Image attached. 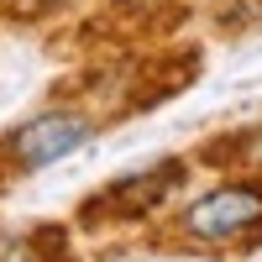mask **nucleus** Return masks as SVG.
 I'll return each instance as SVG.
<instances>
[{
  "label": "nucleus",
  "mask_w": 262,
  "mask_h": 262,
  "mask_svg": "<svg viewBox=\"0 0 262 262\" xmlns=\"http://www.w3.org/2000/svg\"><path fill=\"white\" fill-rule=\"evenodd\" d=\"M0 262H42L32 236H0Z\"/></svg>",
  "instance_id": "obj_4"
},
{
  "label": "nucleus",
  "mask_w": 262,
  "mask_h": 262,
  "mask_svg": "<svg viewBox=\"0 0 262 262\" xmlns=\"http://www.w3.org/2000/svg\"><path fill=\"white\" fill-rule=\"evenodd\" d=\"M226 158H231V163H252V168H262V131H252V137H236L231 152H226V147L210 152V163H226Z\"/></svg>",
  "instance_id": "obj_3"
},
{
  "label": "nucleus",
  "mask_w": 262,
  "mask_h": 262,
  "mask_svg": "<svg viewBox=\"0 0 262 262\" xmlns=\"http://www.w3.org/2000/svg\"><path fill=\"white\" fill-rule=\"evenodd\" d=\"M90 116H79V111H42L32 116L27 126L11 137V158L21 168H42V163H58V158H69L74 147L90 142Z\"/></svg>",
  "instance_id": "obj_2"
},
{
  "label": "nucleus",
  "mask_w": 262,
  "mask_h": 262,
  "mask_svg": "<svg viewBox=\"0 0 262 262\" xmlns=\"http://www.w3.org/2000/svg\"><path fill=\"white\" fill-rule=\"evenodd\" d=\"M37 6H63V0H37Z\"/></svg>",
  "instance_id": "obj_5"
},
{
  "label": "nucleus",
  "mask_w": 262,
  "mask_h": 262,
  "mask_svg": "<svg viewBox=\"0 0 262 262\" xmlns=\"http://www.w3.org/2000/svg\"><path fill=\"white\" fill-rule=\"evenodd\" d=\"M262 221V184H221L184 210V231L194 242H226Z\"/></svg>",
  "instance_id": "obj_1"
}]
</instances>
